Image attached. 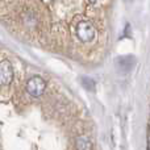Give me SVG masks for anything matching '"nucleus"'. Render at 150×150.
<instances>
[{"label":"nucleus","mask_w":150,"mask_h":150,"mask_svg":"<svg viewBox=\"0 0 150 150\" xmlns=\"http://www.w3.org/2000/svg\"><path fill=\"white\" fill-rule=\"evenodd\" d=\"M75 146L76 150H92V142L84 136H80L75 140Z\"/></svg>","instance_id":"4"},{"label":"nucleus","mask_w":150,"mask_h":150,"mask_svg":"<svg viewBox=\"0 0 150 150\" xmlns=\"http://www.w3.org/2000/svg\"><path fill=\"white\" fill-rule=\"evenodd\" d=\"M76 36L82 42H91L96 36L95 26L90 21H80L76 26Z\"/></svg>","instance_id":"2"},{"label":"nucleus","mask_w":150,"mask_h":150,"mask_svg":"<svg viewBox=\"0 0 150 150\" xmlns=\"http://www.w3.org/2000/svg\"><path fill=\"white\" fill-rule=\"evenodd\" d=\"M88 1H90L91 4H95V3H96V1H99V0H88Z\"/></svg>","instance_id":"5"},{"label":"nucleus","mask_w":150,"mask_h":150,"mask_svg":"<svg viewBox=\"0 0 150 150\" xmlns=\"http://www.w3.org/2000/svg\"><path fill=\"white\" fill-rule=\"evenodd\" d=\"M25 90H26V92L30 96H33V98H40V96L45 92V90H46V82H45L41 76L34 75V76L28 79Z\"/></svg>","instance_id":"1"},{"label":"nucleus","mask_w":150,"mask_h":150,"mask_svg":"<svg viewBox=\"0 0 150 150\" xmlns=\"http://www.w3.org/2000/svg\"><path fill=\"white\" fill-rule=\"evenodd\" d=\"M13 67L8 59L0 61V86H9L13 80Z\"/></svg>","instance_id":"3"}]
</instances>
